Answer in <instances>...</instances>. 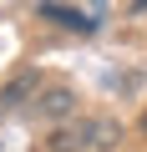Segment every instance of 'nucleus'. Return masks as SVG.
Returning a JSON list of instances; mask_svg holds the SVG:
<instances>
[{"label":"nucleus","instance_id":"f257e3e1","mask_svg":"<svg viewBox=\"0 0 147 152\" xmlns=\"http://www.w3.org/2000/svg\"><path fill=\"white\" fill-rule=\"evenodd\" d=\"M76 102H81V96L71 91L66 81H56V86H41V91H36V112H41L46 122H56V127H66L71 117H76Z\"/></svg>","mask_w":147,"mask_h":152},{"label":"nucleus","instance_id":"f03ea898","mask_svg":"<svg viewBox=\"0 0 147 152\" xmlns=\"http://www.w3.org/2000/svg\"><path fill=\"white\" fill-rule=\"evenodd\" d=\"M36 15L41 20H56L61 31H97V15L91 10H76V5H51V0H46V5H36Z\"/></svg>","mask_w":147,"mask_h":152},{"label":"nucleus","instance_id":"7ed1b4c3","mask_svg":"<svg viewBox=\"0 0 147 152\" xmlns=\"http://www.w3.org/2000/svg\"><path fill=\"white\" fill-rule=\"evenodd\" d=\"M46 152H91V132H86V122L51 127V137H46Z\"/></svg>","mask_w":147,"mask_h":152},{"label":"nucleus","instance_id":"20e7f679","mask_svg":"<svg viewBox=\"0 0 147 152\" xmlns=\"http://www.w3.org/2000/svg\"><path fill=\"white\" fill-rule=\"evenodd\" d=\"M86 132H91V152H112V147L122 142V122H117V117H91Z\"/></svg>","mask_w":147,"mask_h":152},{"label":"nucleus","instance_id":"39448f33","mask_svg":"<svg viewBox=\"0 0 147 152\" xmlns=\"http://www.w3.org/2000/svg\"><path fill=\"white\" fill-rule=\"evenodd\" d=\"M31 91H41V76L36 71H20V76H10V81L0 86V107H20Z\"/></svg>","mask_w":147,"mask_h":152},{"label":"nucleus","instance_id":"423d86ee","mask_svg":"<svg viewBox=\"0 0 147 152\" xmlns=\"http://www.w3.org/2000/svg\"><path fill=\"white\" fill-rule=\"evenodd\" d=\"M142 132H147V112H142Z\"/></svg>","mask_w":147,"mask_h":152}]
</instances>
